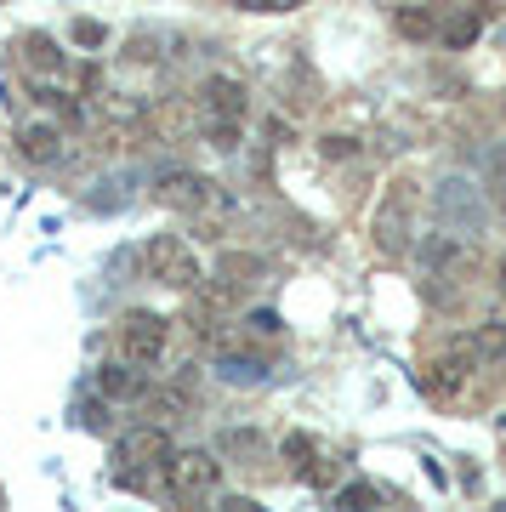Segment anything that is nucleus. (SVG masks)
Listing matches in <instances>:
<instances>
[{
    "label": "nucleus",
    "mask_w": 506,
    "mask_h": 512,
    "mask_svg": "<svg viewBox=\"0 0 506 512\" xmlns=\"http://www.w3.org/2000/svg\"><path fill=\"white\" fill-rule=\"evenodd\" d=\"M381 495H376V484H347L342 495H336V507L342 512H364V507H376Z\"/></svg>",
    "instance_id": "f3484780"
},
{
    "label": "nucleus",
    "mask_w": 506,
    "mask_h": 512,
    "mask_svg": "<svg viewBox=\"0 0 506 512\" xmlns=\"http://www.w3.org/2000/svg\"><path fill=\"white\" fill-rule=\"evenodd\" d=\"M251 114V92L239 86L234 74H211L199 92V126L211 137V148H239V126Z\"/></svg>",
    "instance_id": "f03ea898"
},
{
    "label": "nucleus",
    "mask_w": 506,
    "mask_h": 512,
    "mask_svg": "<svg viewBox=\"0 0 506 512\" xmlns=\"http://www.w3.org/2000/svg\"><path fill=\"white\" fill-rule=\"evenodd\" d=\"M319 154H325V160H347V154H353V137H325Z\"/></svg>",
    "instance_id": "aec40b11"
},
{
    "label": "nucleus",
    "mask_w": 506,
    "mask_h": 512,
    "mask_svg": "<svg viewBox=\"0 0 506 512\" xmlns=\"http://www.w3.org/2000/svg\"><path fill=\"white\" fill-rule=\"evenodd\" d=\"M18 154L29 165H57L63 160V131L52 126V120H35V126L18 131Z\"/></svg>",
    "instance_id": "9b49d317"
},
{
    "label": "nucleus",
    "mask_w": 506,
    "mask_h": 512,
    "mask_svg": "<svg viewBox=\"0 0 506 512\" xmlns=\"http://www.w3.org/2000/svg\"><path fill=\"white\" fill-rule=\"evenodd\" d=\"M416 222H421V188L410 177H393L381 188L376 211H370V239L381 256H404L416 245Z\"/></svg>",
    "instance_id": "f257e3e1"
},
{
    "label": "nucleus",
    "mask_w": 506,
    "mask_h": 512,
    "mask_svg": "<svg viewBox=\"0 0 506 512\" xmlns=\"http://www.w3.org/2000/svg\"><path fill=\"white\" fill-rule=\"evenodd\" d=\"M268 285V262L251 251H228L217 262V296L222 302H245V296H256Z\"/></svg>",
    "instance_id": "1a4fd4ad"
},
{
    "label": "nucleus",
    "mask_w": 506,
    "mask_h": 512,
    "mask_svg": "<svg viewBox=\"0 0 506 512\" xmlns=\"http://www.w3.org/2000/svg\"><path fill=\"white\" fill-rule=\"evenodd\" d=\"M165 456H171V433L165 427H131V433H120V444H114V461H120V478L126 484H137V490H148V484H160V467Z\"/></svg>",
    "instance_id": "20e7f679"
},
{
    "label": "nucleus",
    "mask_w": 506,
    "mask_h": 512,
    "mask_svg": "<svg viewBox=\"0 0 506 512\" xmlns=\"http://www.w3.org/2000/svg\"><path fill=\"white\" fill-rule=\"evenodd\" d=\"M222 512H262L251 495H222Z\"/></svg>",
    "instance_id": "4be33fe9"
},
{
    "label": "nucleus",
    "mask_w": 506,
    "mask_h": 512,
    "mask_svg": "<svg viewBox=\"0 0 506 512\" xmlns=\"http://www.w3.org/2000/svg\"><path fill=\"white\" fill-rule=\"evenodd\" d=\"M97 393H103V399H143L148 382H143L137 365H103L97 370Z\"/></svg>",
    "instance_id": "f8f14e48"
},
{
    "label": "nucleus",
    "mask_w": 506,
    "mask_h": 512,
    "mask_svg": "<svg viewBox=\"0 0 506 512\" xmlns=\"http://www.w3.org/2000/svg\"><path fill=\"white\" fill-rule=\"evenodd\" d=\"M143 262H148V274L160 279V285H171V291H194L199 279H205L194 245H188L182 234H154L148 251H143Z\"/></svg>",
    "instance_id": "423d86ee"
},
{
    "label": "nucleus",
    "mask_w": 506,
    "mask_h": 512,
    "mask_svg": "<svg viewBox=\"0 0 506 512\" xmlns=\"http://www.w3.org/2000/svg\"><path fill=\"white\" fill-rule=\"evenodd\" d=\"M154 200H160L165 211L199 217V211H211L222 194H217V183H211L205 171H160V177H154Z\"/></svg>",
    "instance_id": "0eeeda50"
},
{
    "label": "nucleus",
    "mask_w": 506,
    "mask_h": 512,
    "mask_svg": "<svg viewBox=\"0 0 506 512\" xmlns=\"http://www.w3.org/2000/svg\"><path fill=\"white\" fill-rule=\"evenodd\" d=\"M433 211H438V222L461 239H478L484 222H489V205H484V194H478L472 177H444V183L433 188Z\"/></svg>",
    "instance_id": "39448f33"
},
{
    "label": "nucleus",
    "mask_w": 506,
    "mask_h": 512,
    "mask_svg": "<svg viewBox=\"0 0 506 512\" xmlns=\"http://www.w3.org/2000/svg\"><path fill=\"white\" fill-rule=\"evenodd\" d=\"M501 296H506V256H501Z\"/></svg>",
    "instance_id": "5701e85b"
},
{
    "label": "nucleus",
    "mask_w": 506,
    "mask_h": 512,
    "mask_svg": "<svg viewBox=\"0 0 506 512\" xmlns=\"http://www.w3.org/2000/svg\"><path fill=\"white\" fill-rule=\"evenodd\" d=\"M160 484L171 490L177 507H199V501H211L222 484V461L211 450H171L160 467Z\"/></svg>",
    "instance_id": "7ed1b4c3"
},
{
    "label": "nucleus",
    "mask_w": 506,
    "mask_h": 512,
    "mask_svg": "<svg viewBox=\"0 0 506 512\" xmlns=\"http://www.w3.org/2000/svg\"><path fill=\"white\" fill-rule=\"evenodd\" d=\"M245 325H251V336H279V319L273 313H251Z\"/></svg>",
    "instance_id": "412c9836"
},
{
    "label": "nucleus",
    "mask_w": 506,
    "mask_h": 512,
    "mask_svg": "<svg viewBox=\"0 0 506 512\" xmlns=\"http://www.w3.org/2000/svg\"><path fill=\"white\" fill-rule=\"evenodd\" d=\"M472 353L478 365H506V319H484L472 330Z\"/></svg>",
    "instance_id": "ddd939ff"
},
{
    "label": "nucleus",
    "mask_w": 506,
    "mask_h": 512,
    "mask_svg": "<svg viewBox=\"0 0 506 512\" xmlns=\"http://www.w3.org/2000/svg\"><path fill=\"white\" fill-rule=\"evenodd\" d=\"M74 46H86V52H97V46H103V23H91V18H74Z\"/></svg>",
    "instance_id": "a211bd4d"
},
{
    "label": "nucleus",
    "mask_w": 506,
    "mask_h": 512,
    "mask_svg": "<svg viewBox=\"0 0 506 512\" xmlns=\"http://www.w3.org/2000/svg\"><path fill=\"white\" fill-rule=\"evenodd\" d=\"M478 35H484V18H478V12H455V18L438 29V40H444V46H455V52H467Z\"/></svg>",
    "instance_id": "4468645a"
},
{
    "label": "nucleus",
    "mask_w": 506,
    "mask_h": 512,
    "mask_svg": "<svg viewBox=\"0 0 506 512\" xmlns=\"http://www.w3.org/2000/svg\"><path fill=\"white\" fill-rule=\"evenodd\" d=\"M398 29L410 40H427V35H438V12L433 6H421V0H410L404 12H398Z\"/></svg>",
    "instance_id": "2eb2a0df"
},
{
    "label": "nucleus",
    "mask_w": 506,
    "mask_h": 512,
    "mask_svg": "<svg viewBox=\"0 0 506 512\" xmlns=\"http://www.w3.org/2000/svg\"><path fill=\"white\" fill-rule=\"evenodd\" d=\"M239 12H296V6H308V0H234Z\"/></svg>",
    "instance_id": "6ab92c4d"
},
{
    "label": "nucleus",
    "mask_w": 506,
    "mask_h": 512,
    "mask_svg": "<svg viewBox=\"0 0 506 512\" xmlns=\"http://www.w3.org/2000/svg\"><path fill=\"white\" fill-rule=\"evenodd\" d=\"M268 376V365L262 359H222V382H245V387H256Z\"/></svg>",
    "instance_id": "dca6fc26"
},
{
    "label": "nucleus",
    "mask_w": 506,
    "mask_h": 512,
    "mask_svg": "<svg viewBox=\"0 0 506 512\" xmlns=\"http://www.w3.org/2000/svg\"><path fill=\"white\" fill-rule=\"evenodd\" d=\"M165 336H171V325H165L160 313L131 308L120 319V353H126V365H154L165 353Z\"/></svg>",
    "instance_id": "6e6552de"
},
{
    "label": "nucleus",
    "mask_w": 506,
    "mask_h": 512,
    "mask_svg": "<svg viewBox=\"0 0 506 512\" xmlns=\"http://www.w3.org/2000/svg\"><path fill=\"white\" fill-rule=\"evenodd\" d=\"M23 63H29V74H35V92H40V97H46L57 80H63V52H57L46 35H29V40H23Z\"/></svg>",
    "instance_id": "9d476101"
}]
</instances>
